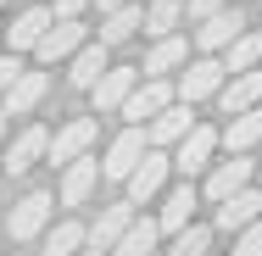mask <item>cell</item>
<instances>
[{
	"label": "cell",
	"instance_id": "obj_1",
	"mask_svg": "<svg viewBox=\"0 0 262 256\" xmlns=\"http://www.w3.org/2000/svg\"><path fill=\"white\" fill-rule=\"evenodd\" d=\"M51 212H56V201L45 195V190H28L23 201L11 206V217H6V234H11L17 245H34V240H45V234H51Z\"/></svg>",
	"mask_w": 262,
	"mask_h": 256
},
{
	"label": "cell",
	"instance_id": "obj_2",
	"mask_svg": "<svg viewBox=\"0 0 262 256\" xmlns=\"http://www.w3.org/2000/svg\"><path fill=\"white\" fill-rule=\"evenodd\" d=\"M151 156V134L140 128V123H128L117 139H112V151H106V161H101V178H112V184H128L134 178V167Z\"/></svg>",
	"mask_w": 262,
	"mask_h": 256
},
{
	"label": "cell",
	"instance_id": "obj_3",
	"mask_svg": "<svg viewBox=\"0 0 262 256\" xmlns=\"http://www.w3.org/2000/svg\"><path fill=\"white\" fill-rule=\"evenodd\" d=\"M229 84V67L217 61V56H195L184 73H179V101L184 106H195V101H212L217 89Z\"/></svg>",
	"mask_w": 262,
	"mask_h": 256
},
{
	"label": "cell",
	"instance_id": "obj_4",
	"mask_svg": "<svg viewBox=\"0 0 262 256\" xmlns=\"http://www.w3.org/2000/svg\"><path fill=\"white\" fill-rule=\"evenodd\" d=\"M84 45H90L84 17H73V22H61V17H56L51 34H45V39H39V51H34V61H39V67H56V61H73Z\"/></svg>",
	"mask_w": 262,
	"mask_h": 256
},
{
	"label": "cell",
	"instance_id": "obj_5",
	"mask_svg": "<svg viewBox=\"0 0 262 256\" xmlns=\"http://www.w3.org/2000/svg\"><path fill=\"white\" fill-rule=\"evenodd\" d=\"M173 101H179V84H167V78H140V89L128 95V106H123L117 117H128V123H157Z\"/></svg>",
	"mask_w": 262,
	"mask_h": 256
},
{
	"label": "cell",
	"instance_id": "obj_6",
	"mask_svg": "<svg viewBox=\"0 0 262 256\" xmlns=\"http://www.w3.org/2000/svg\"><path fill=\"white\" fill-rule=\"evenodd\" d=\"M95 134H101V123H95V117H73V123H61V128L51 134V161H56V167H67V161L90 156Z\"/></svg>",
	"mask_w": 262,
	"mask_h": 256
},
{
	"label": "cell",
	"instance_id": "obj_7",
	"mask_svg": "<svg viewBox=\"0 0 262 256\" xmlns=\"http://www.w3.org/2000/svg\"><path fill=\"white\" fill-rule=\"evenodd\" d=\"M140 78H145L140 67H106V73H101V84L90 89V101H95V117H101V111H123V106H128V95L140 89Z\"/></svg>",
	"mask_w": 262,
	"mask_h": 256
},
{
	"label": "cell",
	"instance_id": "obj_8",
	"mask_svg": "<svg viewBox=\"0 0 262 256\" xmlns=\"http://www.w3.org/2000/svg\"><path fill=\"white\" fill-rule=\"evenodd\" d=\"M51 22H56V11H51V0H39V6H28V11H17L11 17V28H6V45L23 56V51H39V39L51 34Z\"/></svg>",
	"mask_w": 262,
	"mask_h": 256
},
{
	"label": "cell",
	"instance_id": "obj_9",
	"mask_svg": "<svg viewBox=\"0 0 262 256\" xmlns=\"http://www.w3.org/2000/svg\"><path fill=\"white\" fill-rule=\"evenodd\" d=\"M240 34H246V17L229 6V11H217V17H207V22H195V51L201 56H223Z\"/></svg>",
	"mask_w": 262,
	"mask_h": 256
},
{
	"label": "cell",
	"instance_id": "obj_10",
	"mask_svg": "<svg viewBox=\"0 0 262 256\" xmlns=\"http://www.w3.org/2000/svg\"><path fill=\"white\" fill-rule=\"evenodd\" d=\"M167 173H173V161H167V156H162V151H151V156H145V161H140V167H134V178L123 184V190H128L123 201H134V206L157 201V195H162V184H167Z\"/></svg>",
	"mask_w": 262,
	"mask_h": 256
},
{
	"label": "cell",
	"instance_id": "obj_11",
	"mask_svg": "<svg viewBox=\"0 0 262 256\" xmlns=\"http://www.w3.org/2000/svg\"><path fill=\"white\" fill-rule=\"evenodd\" d=\"M128 228H134V201H112V206H101V217L90 223V251H112Z\"/></svg>",
	"mask_w": 262,
	"mask_h": 256
},
{
	"label": "cell",
	"instance_id": "obj_12",
	"mask_svg": "<svg viewBox=\"0 0 262 256\" xmlns=\"http://www.w3.org/2000/svg\"><path fill=\"white\" fill-rule=\"evenodd\" d=\"M39 156H51V128H39V123H28L11 145H6V173L17 178V173H28Z\"/></svg>",
	"mask_w": 262,
	"mask_h": 256
},
{
	"label": "cell",
	"instance_id": "obj_13",
	"mask_svg": "<svg viewBox=\"0 0 262 256\" xmlns=\"http://www.w3.org/2000/svg\"><path fill=\"white\" fill-rule=\"evenodd\" d=\"M217 106L229 111V117H240V111H257L262 106V73H229V84L217 89Z\"/></svg>",
	"mask_w": 262,
	"mask_h": 256
},
{
	"label": "cell",
	"instance_id": "obj_14",
	"mask_svg": "<svg viewBox=\"0 0 262 256\" xmlns=\"http://www.w3.org/2000/svg\"><path fill=\"white\" fill-rule=\"evenodd\" d=\"M95 184H101V161H95V156L67 161V167H61V206H84L95 195Z\"/></svg>",
	"mask_w": 262,
	"mask_h": 256
},
{
	"label": "cell",
	"instance_id": "obj_15",
	"mask_svg": "<svg viewBox=\"0 0 262 256\" xmlns=\"http://www.w3.org/2000/svg\"><path fill=\"white\" fill-rule=\"evenodd\" d=\"M140 28H145V6H117V11H106L101 22H95V39H101L106 51H117V45H128Z\"/></svg>",
	"mask_w": 262,
	"mask_h": 256
},
{
	"label": "cell",
	"instance_id": "obj_16",
	"mask_svg": "<svg viewBox=\"0 0 262 256\" xmlns=\"http://www.w3.org/2000/svg\"><path fill=\"white\" fill-rule=\"evenodd\" d=\"M217 145H223V134H217V128H201V123H195V134H190V139L179 145L173 167H179L184 178H195L201 167H212V151H217Z\"/></svg>",
	"mask_w": 262,
	"mask_h": 256
},
{
	"label": "cell",
	"instance_id": "obj_17",
	"mask_svg": "<svg viewBox=\"0 0 262 256\" xmlns=\"http://www.w3.org/2000/svg\"><path fill=\"white\" fill-rule=\"evenodd\" d=\"M45 95H51V78L28 67V73H23V78H17V84H11L6 95H0V101H6V117H28L34 106L45 101Z\"/></svg>",
	"mask_w": 262,
	"mask_h": 256
},
{
	"label": "cell",
	"instance_id": "obj_18",
	"mask_svg": "<svg viewBox=\"0 0 262 256\" xmlns=\"http://www.w3.org/2000/svg\"><path fill=\"white\" fill-rule=\"evenodd\" d=\"M246 178H251V161H246V156H229V161H217V167H212L207 173V201H229V195H240V190H246Z\"/></svg>",
	"mask_w": 262,
	"mask_h": 256
},
{
	"label": "cell",
	"instance_id": "obj_19",
	"mask_svg": "<svg viewBox=\"0 0 262 256\" xmlns=\"http://www.w3.org/2000/svg\"><path fill=\"white\" fill-rule=\"evenodd\" d=\"M251 223H262V195L246 184L240 195H229V201L217 206V228H229V234H240V228H251Z\"/></svg>",
	"mask_w": 262,
	"mask_h": 256
},
{
	"label": "cell",
	"instance_id": "obj_20",
	"mask_svg": "<svg viewBox=\"0 0 262 256\" xmlns=\"http://www.w3.org/2000/svg\"><path fill=\"white\" fill-rule=\"evenodd\" d=\"M179 67H190V39H179V34H167V39H157L151 45V56H145V78H167V73H179Z\"/></svg>",
	"mask_w": 262,
	"mask_h": 256
},
{
	"label": "cell",
	"instance_id": "obj_21",
	"mask_svg": "<svg viewBox=\"0 0 262 256\" xmlns=\"http://www.w3.org/2000/svg\"><path fill=\"white\" fill-rule=\"evenodd\" d=\"M190 134H195V117H190V106H184V101H173L157 123H151V145H184Z\"/></svg>",
	"mask_w": 262,
	"mask_h": 256
},
{
	"label": "cell",
	"instance_id": "obj_22",
	"mask_svg": "<svg viewBox=\"0 0 262 256\" xmlns=\"http://www.w3.org/2000/svg\"><path fill=\"white\" fill-rule=\"evenodd\" d=\"M190 212H195V184H190V178H184V184H179V190H167V201H162V234H184V228H190Z\"/></svg>",
	"mask_w": 262,
	"mask_h": 256
},
{
	"label": "cell",
	"instance_id": "obj_23",
	"mask_svg": "<svg viewBox=\"0 0 262 256\" xmlns=\"http://www.w3.org/2000/svg\"><path fill=\"white\" fill-rule=\"evenodd\" d=\"M101 73H106V45H101V39H90L84 51L73 56L67 84H73V89H95V84H101Z\"/></svg>",
	"mask_w": 262,
	"mask_h": 256
},
{
	"label": "cell",
	"instance_id": "obj_24",
	"mask_svg": "<svg viewBox=\"0 0 262 256\" xmlns=\"http://www.w3.org/2000/svg\"><path fill=\"white\" fill-rule=\"evenodd\" d=\"M184 17H190V0H145V34L151 39H167Z\"/></svg>",
	"mask_w": 262,
	"mask_h": 256
},
{
	"label": "cell",
	"instance_id": "obj_25",
	"mask_svg": "<svg viewBox=\"0 0 262 256\" xmlns=\"http://www.w3.org/2000/svg\"><path fill=\"white\" fill-rule=\"evenodd\" d=\"M223 145L234 156H246L251 145H262V106L257 111H240V117H229V128H223Z\"/></svg>",
	"mask_w": 262,
	"mask_h": 256
},
{
	"label": "cell",
	"instance_id": "obj_26",
	"mask_svg": "<svg viewBox=\"0 0 262 256\" xmlns=\"http://www.w3.org/2000/svg\"><path fill=\"white\" fill-rule=\"evenodd\" d=\"M157 234H162L157 217H134V228L112 245V256H151V251H157Z\"/></svg>",
	"mask_w": 262,
	"mask_h": 256
},
{
	"label": "cell",
	"instance_id": "obj_27",
	"mask_svg": "<svg viewBox=\"0 0 262 256\" xmlns=\"http://www.w3.org/2000/svg\"><path fill=\"white\" fill-rule=\"evenodd\" d=\"M84 245H90V228L84 223H56L51 234H45V251L39 256H78Z\"/></svg>",
	"mask_w": 262,
	"mask_h": 256
},
{
	"label": "cell",
	"instance_id": "obj_28",
	"mask_svg": "<svg viewBox=\"0 0 262 256\" xmlns=\"http://www.w3.org/2000/svg\"><path fill=\"white\" fill-rule=\"evenodd\" d=\"M257 61H262V34H240V39L223 51V67H229V73H251Z\"/></svg>",
	"mask_w": 262,
	"mask_h": 256
},
{
	"label": "cell",
	"instance_id": "obj_29",
	"mask_svg": "<svg viewBox=\"0 0 262 256\" xmlns=\"http://www.w3.org/2000/svg\"><path fill=\"white\" fill-rule=\"evenodd\" d=\"M207 245H212V228L207 223H190L184 234H173V251L167 256H207Z\"/></svg>",
	"mask_w": 262,
	"mask_h": 256
},
{
	"label": "cell",
	"instance_id": "obj_30",
	"mask_svg": "<svg viewBox=\"0 0 262 256\" xmlns=\"http://www.w3.org/2000/svg\"><path fill=\"white\" fill-rule=\"evenodd\" d=\"M234 256H262V223H251V228L234 234Z\"/></svg>",
	"mask_w": 262,
	"mask_h": 256
},
{
	"label": "cell",
	"instance_id": "obj_31",
	"mask_svg": "<svg viewBox=\"0 0 262 256\" xmlns=\"http://www.w3.org/2000/svg\"><path fill=\"white\" fill-rule=\"evenodd\" d=\"M23 73H28V67L17 61V51H6V56H0V95H6V89H11V84L23 78Z\"/></svg>",
	"mask_w": 262,
	"mask_h": 256
},
{
	"label": "cell",
	"instance_id": "obj_32",
	"mask_svg": "<svg viewBox=\"0 0 262 256\" xmlns=\"http://www.w3.org/2000/svg\"><path fill=\"white\" fill-rule=\"evenodd\" d=\"M234 0H190V22H207V17H217V11H229Z\"/></svg>",
	"mask_w": 262,
	"mask_h": 256
},
{
	"label": "cell",
	"instance_id": "obj_33",
	"mask_svg": "<svg viewBox=\"0 0 262 256\" xmlns=\"http://www.w3.org/2000/svg\"><path fill=\"white\" fill-rule=\"evenodd\" d=\"M90 6H95V0H51V11L61 17V22H73V17H84Z\"/></svg>",
	"mask_w": 262,
	"mask_h": 256
},
{
	"label": "cell",
	"instance_id": "obj_34",
	"mask_svg": "<svg viewBox=\"0 0 262 256\" xmlns=\"http://www.w3.org/2000/svg\"><path fill=\"white\" fill-rule=\"evenodd\" d=\"M95 6H101V17H106V11H117V6H134V0H95Z\"/></svg>",
	"mask_w": 262,
	"mask_h": 256
},
{
	"label": "cell",
	"instance_id": "obj_35",
	"mask_svg": "<svg viewBox=\"0 0 262 256\" xmlns=\"http://www.w3.org/2000/svg\"><path fill=\"white\" fill-rule=\"evenodd\" d=\"M0 145H6V111H0Z\"/></svg>",
	"mask_w": 262,
	"mask_h": 256
},
{
	"label": "cell",
	"instance_id": "obj_36",
	"mask_svg": "<svg viewBox=\"0 0 262 256\" xmlns=\"http://www.w3.org/2000/svg\"><path fill=\"white\" fill-rule=\"evenodd\" d=\"M78 256H112V251H78Z\"/></svg>",
	"mask_w": 262,
	"mask_h": 256
},
{
	"label": "cell",
	"instance_id": "obj_37",
	"mask_svg": "<svg viewBox=\"0 0 262 256\" xmlns=\"http://www.w3.org/2000/svg\"><path fill=\"white\" fill-rule=\"evenodd\" d=\"M0 6H6V0H0Z\"/></svg>",
	"mask_w": 262,
	"mask_h": 256
}]
</instances>
